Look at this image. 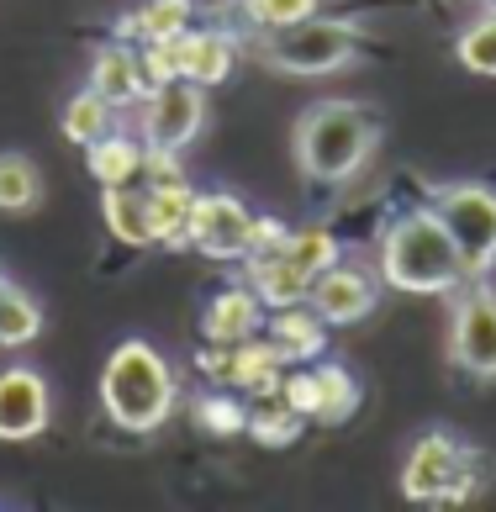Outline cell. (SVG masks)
Instances as JSON below:
<instances>
[{"instance_id": "obj_18", "label": "cell", "mask_w": 496, "mask_h": 512, "mask_svg": "<svg viewBox=\"0 0 496 512\" xmlns=\"http://www.w3.org/2000/svg\"><path fill=\"white\" fill-rule=\"evenodd\" d=\"M143 154H148V143L138 138V132H127V127H111L101 143H90L85 148V169H90V180L101 185H132V180H143Z\"/></svg>"}, {"instance_id": "obj_31", "label": "cell", "mask_w": 496, "mask_h": 512, "mask_svg": "<svg viewBox=\"0 0 496 512\" xmlns=\"http://www.w3.org/2000/svg\"><path fill=\"white\" fill-rule=\"evenodd\" d=\"M280 402L291 407V412H301L312 423V412H317V381H312V365L307 370H285V381H280Z\"/></svg>"}, {"instance_id": "obj_10", "label": "cell", "mask_w": 496, "mask_h": 512, "mask_svg": "<svg viewBox=\"0 0 496 512\" xmlns=\"http://www.w3.org/2000/svg\"><path fill=\"white\" fill-rule=\"evenodd\" d=\"M53 396L48 381L32 365L0 370V444H32L37 433H48Z\"/></svg>"}, {"instance_id": "obj_30", "label": "cell", "mask_w": 496, "mask_h": 512, "mask_svg": "<svg viewBox=\"0 0 496 512\" xmlns=\"http://www.w3.org/2000/svg\"><path fill=\"white\" fill-rule=\"evenodd\" d=\"M243 22H254V32H275L291 22H307L322 11V0H238Z\"/></svg>"}, {"instance_id": "obj_29", "label": "cell", "mask_w": 496, "mask_h": 512, "mask_svg": "<svg viewBox=\"0 0 496 512\" xmlns=\"http://www.w3.org/2000/svg\"><path fill=\"white\" fill-rule=\"evenodd\" d=\"M196 428L212 439H238L248 433V396L243 391H212L196 402Z\"/></svg>"}, {"instance_id": "obj_26", "label": "cell", "mask_w": 496, "mask_h": 512, "mask_svg": "<svg viewBox=\"0 0 496 512\" xmlns=\"http://www.w3.org/2000/svg\"><path fill=\"white\" fill-rule=\"evenodd\" d=\"M280 254L296 264L301 275H322V270H333V264L343 259V249H338V238L328 233V227H291L285 233V243H280Z\"/></svg>"}, {"instance_id": "obj_13", "label": "cell", "mask_w": 496, "mask_h": 512, "mask_svg": "<svg viewBox=\"0 0 496 512\" xmlns=\"http://www.w3.org/2000/svg\"><path fill=\"white\" fill-rule=\"evenodd\" d=\"M90 90L95 96H106L117 111H132L148 90H143V64H138V43H122V37H111L90 53Z\"/></svg>"}, {"instance_id": "obj_33", "label": "cell", "mask_w": 496, "mask_h": 512, "mask_svg": "<svg viewBox=\"0 0 496 512\" xmlns=\"http://www.w3.org/2000/svg\"><path fill=\"white\" fill-rule=\"evenodd\" d=\"M285 233H291V227H285L280 217H254V249H248V259H254V254H275L285 243Z\"/></svg>"}, {"instance_id": "obj_8", "label": "cell", "mask_w": 496, "mask_h": 512, "mask_svg": "<svg viewBox=\"0 0 496 512\" xmlns=\"http://www.w3.org/2000/svg\"><path fill=\"white\" fill-rule=\"evenodd\" d=\"M449 359L475 381H496V291L465 280L449 317Z\"/></svg>"}, {"instance_id": "obj_6", "label": "cell", "mask_w": 496, "mask_h": 512, "mask_svg": "<svg viewBox=\"0 0 496 512\" xmlns=\"http://www.w3.org/2000/svg\"><path fill=\"white\" fill-rule=\"evenodd\" d=\"M475 491V449L444 428H428L402 465L407 502H465Z\"/></svg>"}, {"instance_id": "obj_9", "label": "cell", "mask_w": 496, "mask_h": 512, "mask_svg": "<svg viewBox=\"0 0 496 512\" xmlns=\"http://www.w3.org/2000/svg\"><path fill=\"white\" fill-rule=\"evenodd\" d=\"M206 127V90L190 80H169L138 101V138L148 148H190Z\"/></svg>"}, {"instance_id": "obj_1", "label": "cell", "mask_w": 496, "mask_h": 512, "mask_svg": "<svg viewBox=\"0 0 496 512\" xmlns=\"http://www.w3.org/2000/svg\"><path fill=\"white\" fill-rule=\"evenodd\" d=\"M380 280L412 296H454L470 280L460 243L433 206H407L380 233Z\"/></svg>"}, {"instance_id": "obj_21", "label": "cell", "mask_w": 496, "mask_h": 512, "mask_svg": "<svg viewBox=\"0 0 496 512\" xmlns=\"http://www.w3.org/2000/svg\"><path fill=\"white\" fill-rule=\"evenodd\" d=\"M148 191V217H154V243L164 249H190L185 243V222H190V180H159V185H143Z\"/></svg>"}, {"instance_id": "obj_3", "label": "cell", "mask_w": 496, "mask_h": 512, "mask_svg": "<svg viewBox=\"0 0 496 512\" xmlns=\"http://www.w3.org/2000/svg\"><path fill=\"white\" fill-rule=\"evenodd\" d=\"M380 148V122L359 101H317L296 122V164L317 185H349Z\"/></svg>"}, {"instance_id": "obj_19", "label": "cell", "mask_w": 496, "mask_h": 512, "mask_svg": "<svg viewBox=\"0 0 496 512\" xmlns=\"http://www.w3.org/2000/svg\"><path fill=\"white\" fill-rule=\"evenodd\" d=\"M243 264H248V286H254V296L264 301V312L296 307V301L312 296V275H301L280 249L275 254H254V259H243Z\"/></svg>"}, {"instance_id": "obj_15", "label": "cell", "mask_w": 496, "mask_h": 512, "mask_svg": "<svg viewBox=\"0 0 496 512\" xmlns=\"http://www.w3.org/2000/svg\"><path fill=\"white\" fill-rule=\"evenodd\" d=\"M254 333H264V301L254 296V286H227L206 301V312H201L206 344H243Z\"/></svg>"}, {"instance_id": "obj_25", "label": "cell", "mask_w": 496, "mask_h": 512, "mask_svg": "<svg viewBox=\"0 0 496 512\" xmlns=\"http://www.w3.org/2000/svg\"><path fill=\"white\" fill-rule=\"evenodd\" d=\"M43 333V307L22 286H0V349H27Z\"/></svg>"}, {"instance_id": "obj_27", "label": "cell", "mask_w": 496, "mask_h": 512, "mask_svg": "<svg viewBox=\"0 0 496 512\" xmlns=\"http://www.w3.org/2000/svg\"><path fill=\"white\" fill-rule=\"evenodd\" d=\"M307 417L291 412L280 402V396H259V402H248V439H259L264 449H285L301 433Z\"/></svg>"}, {"instance_id": "obj_24", "label": "cell", "mask_w": 496, "mask_h": 512, "mask_svg": "<svg viewBox=\"0 0 496 512\" xmlns=\"http://www.w3.org/2000/svg\"><path fill=\"white\" fill-rule=\"evenodd\" d=\"M454 59H460V69L496 80V6L475 11L460 27V37H454Z\"/></svg>"}, {"instance_id": "obj_32", "label": "cell", "mask_w": 496, "mask_h": 512, "mask_svg": "<svg viewBox=\"0 0 496 512\" xmlns=\"http://www.w3.org/2000/svg\"><path fill=\"white\" fill-rule=\"evenodd\" d=\"M159 180H185L175 148H148L143 154V185H159Z\"/></svg>"}, {"instance_id": "obj_22", "label": "cell", "mask_w": 496, "mask_h": 512, "mask_svg": "<svg viewBox=\"0 0 496 512\" xmlns=\"http://www.w3.org/2000/svg\"><path fill=\"white\" fill-rule=\"evenodd\" d=\"M111 127H117V106H111L106 96H95L90 85L80 90V96H69V101H64L59 132H64V138H69L74 148H90V143H101Z\"/></svg>"}, {"instance_id": "obj_28", "label": "cell", "mask_w": 496, "mask_h": 512, "mask_svg": "<svg viewBox=\"0 0 496 512\" xmlns=\"http://www.w3.org/2000/svg\"><path fill=\"white\" fill-rule=\"evenodd\" d=\"M43 196V175L27 154H0V212H32Z\"/></svg>"}, {"instance_id": "obj_34", "label": "cell", "mask_w": 496, "mask_h": 512, "mask_svg": "<svg viewBox=\"0 0 496 512\" xmlns=\"http://www.w3.org/2000/svg\"><path fill=\"white\" fill-rule=\"evenodd\" d=\"M0 286H6V275H0Z\"/></svg>"}, {"instance_id": "obj_5", "label": "cell", "mask_w": 496, "mask_h": 512, "mask_svg": "<svg viewBox=\"0 0 496 512\" xmlns=\"http://www.w3.org/2000/svg\"><path fill=\"white\" fill-rule=\"evenodd\" d=\"M428 206L444 227L460 243V259L470 280H486L496 270V185H481V180H449V185H433Z\"/></svg>"}, {"instance_id": "obj_16", "label": "cell", "mask_w": 496, "mask_h": 512, "mask_svg": "<svg viewBox=\"0 0 496 512\" xmlns=\"http://www.w3.org/2000/svg\"><path fill=\"white\" fill-rule=\"evenodd\" d=\"M285 370H291V365H285L280 349L264 333L243 338V344H233V354H227V386L243 391L248 402H259V396H280Z\"/></svg>"}, {"instance_id": "obj_2", "label": "cell", "mask_w": 496, "mask_h": 512, "mask_svg": "<svg viewBox=\"0 0 496 512\" xmlns=\"http://www.w3.org/2000/svg\"><path fill=\"white\" fill-rule=\"evenodd\" d=\"M101 407H106V423H117L132 439H148L175 417V370L148 338H122L106 354Z\"/></svg>"}, {"instance_id": "obj_17", "label": "cell", "mask_w": 496, "mask_h": 512, "mask_svg": "<svg viewBox=\"0 0 496 512\" xmlns=\"http://www.w3.org/2000/svg\"><path fill=\"white\" fill-rule=\"evenodd\" d=\"M101 217H106V233L117 243H127V249H154V217H148L143 180L106 185L101 191Z\"/></svg>"}, {"instance_id": "obj_4", "label": "cell", "mask_w": 496, "mask_h": 512, "mask_svg": "<svg viewBox=\"0 0 496 512\" xmlns=\"http://www.w3.org/2000/svg\"><path fill=\"white\" fill-rule=\"evenodd\" d=\"M254 59L275 74H296V80H317V74H343L359 59V27L338 22V16H307V22L275 27L254 37Z\"/></svg>"}, {"instance_id": "obj_23", "label": "cell", "mask_w": 496, "mask_h": 512, "mask_svg": "<svg viewBox=\"0 0 496 512\" xmlns=\"http://www.w3.org/2000/svg\"><path fill=\"white\" fill-rule=\"evenodd\" d=\"M312 381H317V412L312 423H349L359 407V381L333 359H312Z\"/></svg>"}, {"instance_id": "obj_20", "label": "cell", "mask_w": 496, "mask_h": 512, "mask_svg": "<svg viewBox=\"0 0 496 512\" xmlns=\"http://www.w3.org/2000/svg\"><path fill=\"white\" fill-rule=\"evenodd\" d=\"M185 27H196V0H143L138 11L117 16L122 43H164V37H180Z\"/></svg>"}, {"instance_id": "obj_11", "label": "cell", "mask_w": 496, "mask_h": 512, "mask_svg": "<svg viewBox=\"0 0 496 512\" xmlns=\"http://www.w3.org/2000/svg\"><path fill=\"white\" fill-rule=\"evenodd\" d=\"M375 296H380V286H375V275L370 270H359V264H333V270H322L317 280H312V307H317V317L328 322V328H349V322H365L370 312H375Z\"/></svg>"}, {"instance_id": "obj_12", "label": "cell", "mask_w": 496, "mask_h": 512, "mask_svg": "<svg viewBox=\"0 0 496 512\" xmlns=\"http://www.w3.org/2000/svg\"><path fill=\"white\" fill-rule=\"evenodd\" d=\"M175 69H180V80L217 90L238 69V37L227 27H185L175 37Z\"/></svg>"}, {"instance_id": "obj_7", "label": "cell", "mask_w": 496, "mask_h": 512, "mask_svg": "<svg viewBox=\"0 0 496 512\" xmlns=\"http://www.w3.org/2000/svg\"><path fill=\"white\" fill-rule=\"evenodd\" d=\"M185 243L217 264H243L248 249H254V212L227 191H206L190 201Z\"/></svg>"}, {"instance_id": "obj_14", "label": "cell", "mask_w": 496, "mask_h": 512, "mask_svg": "<svg viewBox=\"0 0 496 512\" xmlns=\"http://www.w3.org/2000/svg\"><path fill=\"white\" fill-rule=\"evenodd\" d=\"M264 338L280 349L285 365H312L328 349V322L317 317L312 301H296V307H275L264 317Z\"/></svg>"}]
</instances>
